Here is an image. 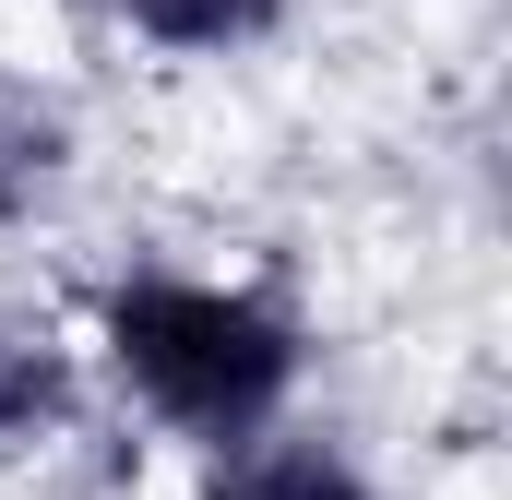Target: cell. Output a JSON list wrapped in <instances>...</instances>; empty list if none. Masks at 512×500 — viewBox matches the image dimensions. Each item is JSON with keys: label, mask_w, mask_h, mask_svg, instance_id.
<instances>
[{"label": "cell", "mask_w": 512, "mask_h": 500, "mask_svg": "<svg viewBox=\"0 0 512 500\" xmlns=\"http://www.w3.org/2000/svg\"><path fill=\"white\" fill-rule=\"evenodd\" d=\"M108 358L120 381L191 441H251L298 381V322L251 286H191V274H131L108 298Z\"/></svg>", "instance_id": "6da1fadb"}, {"label": "cell", "mask_w": 512, "mask_h": 500, "mask_svg": "<svg viewBox=\"0 0 512 500\" xmlns=\"http://www.w3.org/2000/svg\"><path fill=\"white\" fill-rule=\"evenodd\" d=\"M60 155H72L60 108L24 96V84H0V215H36V203L60 191Z\"/></svg>", "instance_id": "7a4b0ae2"}, {"label": "cell", "mask_w": 512, "mask_h": 500, "mask_svg": "<svg viewBox=\"0 0 512 500\" xmlns=\"http://www.w3.org/2000/svg\"><path fill=\"white\" fill-rule=\"evenodd\" d=\"M120 12L155 48H251V36H274L286 0H120Z\"/></svg>", "instance_id": "3957f363"}, {"label": "cell", "mask_w": 512, "mask_h": 500, "mask_svg": "<svg viewBox=\"0 0 512 500\" xmlns=\"http://www.w3.org/2000/svg\"><path fill=\"white\" fill-rule=\"evenodd\" d=\"M60 393H72L60 346H48V334H24V322H0V441L48 429V417H60Z\"/></svg>", "instance_id": "277c9868"}, {"label": "cell", "mask_w": 512, "mask_h": 500, "mask_svg": "<svg viewBox=\"0 0 512 500\" xmlns=\"http://www.w3.org/2000/svg\"><path fill=\"white\" fill-rule=\"evenodd\" d=\"M215 500H370L346 465H322V453H262L239 477H215Z\"/></svg>", "instance_id": "5b68a950"}]
</instances>
